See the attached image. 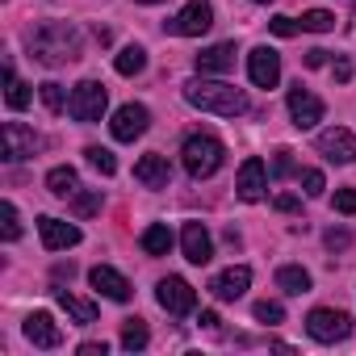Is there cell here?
<instances>
[{
  "label": "cell",
  "mask_w": 356,
  "mask_h": 356,
  "mask_svg": "<svg viewBox=\"0 0 356 356\" xmlns=\"http://www.w3.org/2000/svg\"><path fill=\"white\" fill-rule=\"evenodd\" d=\"M80 55H84V42L72 22H47L30 34V59L42 67H67Z\"/></svg>",
  "instance_id": "obj_1"
},
{
  "label": "cell",
  "mask_w": 356,
  "mask_h": 356,
  "mask_svg": "<svg viewBox=\"0 0 356 356\" xmlns=\"http://www.w3.org/2000/svg\"><path fill=\"white\" fill-rule=\"evenodd\" d=\"M185 101H189L193 109L218 113V118H243V113H248L243 88H235V84H227V80H206V76H197V80L185 84Z\"/></svg>",
  "instance_id": "obj_2"
},
{
  "label": "cell",
  "mask_w": 356,
  "mask_h": 356,
  "mask_svg": "<svg viewBox=\"0 0 356 356\" xmlns=\"http://www.w3.org/2000/svg\"><path fill=\"white\" fill-rule=\"evenodd\" d=\"M181 159H185V172L193 176V181H206V176H214L222 168L227 147L214 134H189L185 147H181Z\"/></svg>",
  "instance_id": "obj_3"
},
{
  "label": "cell",
  "mask_w": 356,
  "mask_h": 356,
  "mask_svg": "<svg viewBox=\"0 0 356 356\" xmlns=\"http://www.w3.org/2000/svg\"><path fill=\"white\" fill-rule=\"evenodd\" d=\"M105 105H109V92L101 80H80L67 97V113L76 122H101L105 118Z\"/></svg>",
  "instance_id": "obj_4"
},
{
  "label": "cell",
  "mask_w": 356,
  "mask_h": 356,
  "mask_svg": "<svg viewBox=\"0 0 356 356\" xmlns=\"http://www.w3.org/2000/svg\"><path fill=\"white\" fill-rule=\"evenodd\" d=\"M306 331H310V339H318V343H339V339L352 335V314L331 310V306H318V310L306 314Z\"/></svg>",
  "instance_id": "obj_5"
},
{
  "label": "cell",
  "mask_w": 356,
  "mask_h": 356,
  "mask_svg": "<svg viewBox=\"0 0 356 356\" xmlns=\"http://www.w3.org/2000/svg\"><path fill=\"white\" fill-rule=\"evenodd\" d=\"M155 298H159V306H163L172 318H185V314H193V306H197V289H193L185 277H163V281L155 285Z\"/></svg>",
  "instance_id": "obj_6"
},
{
  "label": "cell",
  "mask_w": 356,
  "mask_h": 356,
  "mask_svg": "<svg viewBox=\"0 0 356 356\" xmlns=\"http://www.w3.org/2000/svg\"><path fill=\"white\" fill-rule=\"evenodd\" d=\"M0 143H5V159H9V163L34 159L38 147H42V138H38L30 126H22V122H5V126H0Z\"/></svg>",
  "instance_id": "obj_7"
},
{
  "label": "cell",
  "mask_w": 356,
  "mask_h": 356,
  "mask_svg": "<svg viewBox=\"0 0 356 356\" xmlns=\"http://www.w3.org/2000/svg\"><path fill=\"white\" fill-rule=\"evenodd\" d=\"M210 26H214V5H210V0H189V5L168 22V30L181 34V38H197V34H206Z\"/></svg>",
  "instance_id": "obj_8"
},
{
  "label": "cell",
  "mask_w": 356,
  "mask_h": 356,
  "mask_svg": "<svg viewBox=\"0 0 356 356\" xmlns=\"http://www.w3.org/2000/svg\"><path fill=\"white\" fill-rule=\"evenodd\" d=\"M314 147H318V155H327L331 163H352V159H356V134H352L348 126H327V130H318Z\"/></svg>",
  "instance_id": "obj_9"
},
{
  "label": "cell",
  "mask_w": 356,
  "mask_h": 356,
  "mask_svg": "<svg viewBox=\"0 0 356 356\" xmlns=\"http://www.w3.org/2000/svg\"><path fill=\"white\" fill-rule=\"evenodd\" d=\"M235 193H239L243 202H260V197L268 193V168H264V159H260V155H248V159L239 163Z\"/></svg>",
  "instance_id": "obj_10"
},
{
  "label": "cell",
  "mask_w": 356,
  "mask_h": 356,
  "mask_svg": "<svg viewBox=\"0 0 356 356\" xmlns=\"http://www.w3.org/2000/svg\"><path fill=\"white\" fill-rule=\"evenodd\" d=\"M289 118H293V126L298 130H314L318 122H323V101L310 92V88H302V84H293L289 88Z\"/></svg>",
  "instance_id": "obj_11"
},
{
  "label": "cell",
  "mask_w": 356,
  "mask_h": 356,
  "mask_svg": "<svg viewBox=\"0 0 356 356\" xmlns=\"http://www.w3.org/2000/svg\"><path fill=\"white\" fill-rule=\"evenodd\" d=\"M147 126H151V113H147V105H122L118 113H113V122H109V134L118 138V143H134L138 134H147Z\"/></svg>",
  "instance_id": "obj_12"
},
{
  "label": "cell",
  "mask_w": 356,
  "mask_h": 356,
  "mask_svg": "<svg viewBox=\"0 0 356 356\" xmlns=\"http://www.w3.org/2000/svg\"><path fill=\"white\" fill-rule=\"evenodd\" d=\"M248 76H252L256 88H277V80H281V55L273 47H256L248 55Z\"/></svg>",
  "instance_id": "obj_13"
},
{
  "label": "cell",
  "mask_w": 356,
  "mask_h": 356,
  "mask_svg": "<svg viewBox=\"0 0 356 356\" xmlns=\"http://www.w3.org/2000/svg\"><path fill=\"white\" fill-rule=\"evenodd\" d=\"M181 252L189 264H210L214 260V239L206 231V222H185L181 227Z\"/></svg>",
  "instance_id": "obj_14"
},
{
  "label": "cell",
  "mask_w": 356,
  "mask_h": 356,
  "mask_svg": "<svg viewBox=\"0 0 356 356\" xmlns=\"http://www.w3.org/2000/svg\"><path fill=\"white\" fill-rule=\"evenodd\" d=\"M38 235H42V248L47 252H63V248H76L80 243V227L76 222H63V218H51V214L38 218Z\"/></svg>",
  "instance_id": "obj_15"
},
{
  "label": "cell",
  "mask_w": 356,
  "mask_h": 356,
  "mask_svg": "<svg viewBox=\"0 0 356 356\" xmlns=\"http://www.w3.org/2000/svg\"><path fill=\"white\" fill-rule=\"evenodd\" d=\"M134 181L143 185V189H168L172 185V163H168V155H143L138 163H134Z\"/></svg>",
  "instance_id": "obj_16"
},
{
  "label": "cell",
  "mask_w": 356,
  "mask_h": 356,
  "mask_svg": "<svg viewBox=\"0 0 356 356\" xmlns=\"http://www.w3.org/2000/svg\"><path fill=\"white\" fill-rule=\"evenodd\" d=\"M248 285H252V268H248V264H231L227 273H218V277L210 281V289H214L218 302H235V298H243Z\"/></svg>",
  "instance_id": "obj_17"
},
{
  "label": "cell",
  "mask_w": 356,
  "mask_h": 356,
  "mask_svg": "<svg viewBox=\"0 0 356 356\" xmlns=\"http://www.w3.org/2000/svg\"><path fill=\"white\" fill-rule=\"evenodd\" d=\"M88 281H92V289H97L101 298H109V302H130V281H126L118 268L97 264V268L88 273Z\"/></svg>",
  "instance_id": "obj_18"
},
{
  "label": "cell",
  "mask_w": 356,
  "mask_h": 356,
  "mask_svg": "<svg viewBox=\"0 0 356 356\" xmlns=\"http://www.w3.org/2000/svg\"><path fill=\"white\" fill-rule=\"evenodd\" d=\"M26 339H30L34 348H59V343H63V331H59V323H55L47 310H34V314L26 318Z\"/></svg>",
  "instance_id": "obj_19"
},
{
  "label": "cell",
  "mask_w": 356,
  "mask_h": 356,
  "mask_svg": "<svg viewBox=\"0 0 356 356\" xmlns=\"http://www.w3.org/2000/svg\"><path fill=\"white\" fill-rule=\"evenodd\" d=\"M193 63H197V72H202V76H222V72H231V67H235V42L206 47Z\"/></svg>",
  "instance_id": "obj_20"
},
{
  "label": "cell",
  "mask_w": 356,
  "mask_h": 356,
  "mask_svg": "<svg viewBox=\"0 0 356 356\" xmlns=\"http://www.w3.org/2000/svg\"><path fill=\"white\" fill-rule=\"evenodd\" d=\"M55 302H59V306L80 323V327H92V323H97V306H92V302H84V298H76L72 289H55Z\"/></svg>",
  "instance_id": "obj_21"
},
{
  "label": "cell",
  "mask_w": 356,
  "mask_h": 356,
  "mask_svg": "<svg viewBox=\"0 0 356 356\" xmlns=\"http://www.w3.org/2000/svg\"><path fill=\"white\" fill-rule=\"evenodd\" d=\"M138 248H143L147 256H168V252H172V231H168L163 222H151V227L138 235Z\"/></svg>",
  "instance_id": "obj_22"
},
{
  "label": "cell",
  "mask_w": 356,
  "mask_h": 356,
  "mask_svg": "<svg viewBox=\"0 0 356 356\" xmlns=\"http://www.w3.org/2000/svg\"><path fill=\"white\" fill-rule=\"evenodd\" d=\"M277 289L302 298V293H310V273L302 264H285V268H277Z\"/></svg>",
  "instance_id": "obj_23"
},
{
  "label": "cell",
  "mask_w": 356,
  "mask_h": 356,
  "mask_svg": "<svg viewBox=\"0 0 356 356\" xmlns=\"http://www.w3.org/2000/svg\"><path fill=\"white\" fill-rule=\"evenodd\" d=\"M47 189H51L55 197H63V202H67V197L80 189V176H76V168H67V163H63V168H51V172H47Z\"/></svg>",
  "instance_id": "obj_24"
},
{
  "label": "cell",
  "mask_w": 356,
  "mask_h": 356,
  "mask_svg": "<svg viewBox=\"0 0 356 356\" xmlns=\"http://www.w3.org/2000/svg\"><path fill=\"white\" fill-rule=\"evenodd\" d=\"M113 67H118V76H138L147 67V51L143 47H122L118 59H113Z\"/></svg>",
  "instance_id": "obj_25"
},
{
  "label": "cell",
  "mask_w": 356,
  "mask_h": 356,
  "mask_svg": "<svg viewBox=\"0 0 356 356\" xmlns=\"http://www.w3.org/2000/svg\"><path fill=\"white\" fill-rule=\"evenodd\" d=\"M147 339H151V331H147L143 318H126V323H122V348H126V352H143Z\"/></svg>",
  "instance_id": "obj_26"
},
{
  "label": "cell",
  "mask_w": 356,
  "mask_h": 356,
  "mask_svg": "<svg viewBox=\"0 0 356 356\" xmlns=\"http://www.w3.org/2000/svg\"><path fill=\"white\" fill-rule=\"evenodd\" d=\"M67 206H72V214H76V218H92V214L101 210V189H88V193H80V189H76V193L67 197Z\"/></svg>",
  "instance_id": "obj_27"
},
{
  "label": "cell",
  "mask_w": 356,
  "mask_h": 356,
  "mask_svg": "<svg viewBox=\"0 0 356 356\" xmlns=\"http://www.w3.org/2000/svg\"><path fill=\"white\" fill-rule=\"evenodd\" d=\"M5 101H9V109H26L30 105V88L13 76V67H5Z\"/></svg>",
  "instance_id": "obj_28"
},
{
  "label": "cell",
  "mask_w": 356,
  "mask_h": 356,
  "mask_svg": "<svg viewBox=\"0 0 356 356\" xmlns=\"http://www.w3.org/2000/svg\"><path fill=\"white\" fill-rule=\"evenodd\" d=\"M38 97H42V105H47L51 113H63V109H67V92H63V84H55V80L38 84Z\"/></svg>",
  "instance_id": "obj_29"
},
{
  "label": "cell",
  "mask_w": 356,
  "mask_h": 356,
  "mask_svg": "<svg viewBox=\"0 0 356 356\" xmlns=\"http://www.w3.org/2000/svg\"><path fill=\"white\" fill-rule=\"evenodd\" d=\"M0 222H5V227H0V235H5L9 243H13V239H22V218H17V206H13V202L0 206Z\"/></svg>",
  "instance_id": "obj_30"
},
{
  "label": "cell",
  "mask_w": 356,
  "mask_h": 356,
  "mask_svg": "<svg viewBox=\"0 0 356 356\" xmlns=\"http://www.w3.org/2000/svg\"><path fill=\"white\" fill-rule=\"evenodd\" d=\"M302 30H310V34H327V30H335V17H331L327 9H310V13H302Z\"/></svg>",
  "instance_id": "obj_31"
},
{
  "label": "cell",
  "mask_w": 356,
  "mask_h": 356,
  "mask_svg": "<svg viewBox=\"0 0 356 356\" xmlns=\"http://www.w3.org/2000/svg\"><path fill=\"white\" fill-rule=\"evenodd\" d=\"M84 155H88V163H92L101 176H113V172H118V159H113V151H105V147H84Z\"/></svg>",
  "instance_id": "obj_32"
},
{
  "label": "cell",
  "mask_w": 356,
  "mask_h": 356,
  "mask_svg": "<svg viewBox=\"0 0 356 356\" xmlns=\"http://www.w3.org/2000/svg\"><path fill=\"white\" fill-rule=\"evenodd\" d=\"M298 181H302V193H306V197H323V189H327V181H323L318 168H302Z\"/></svg>",
  "instance_id": "obj_33"
},
{
  "label": "cell",
  "mask_w": 356,
  "mask_h": 356,
  "mask_svg": "<svg viewBox=\"0 0 356 356\" xmlns=\"http://www.w3.org/2000/svg\"><path fill=\"white\" fill-rule=\"evenodd\" d=\"M256 318H260V323H268V327H273V323H285V306L264 298V302H256Z\"/></svg>",
  "instance_id": "obj_34"
},
{
  "label": "cell",
  "mask_w": 356,
  "mask_h": 356,
  "mask_svg": "<svg viewBox=\"0 0 356 356\" xmlns=\"http://www.w3.org/2000/svg\"><path fill=\"white\" fill-rule=\"evenodd\" d=\"M268 30H273V34H277V38H293V34H298V30H302V26H298V22H293V17H285V13H277V17H273V22H268Z\"/></svg>",
  "instance_id": "obj_35"
},
{
  "label": "cell",
  "mask_w": 356,
  "mask_h": 356,
  "mask_svg": "<svg viewBox=\"0 0 356 356\" xmlns=\"http://www.w3.org/2000/svg\"><path fill=\"white\" fill-rule=\"evenodd\" d=\"M289 172H293V151L281 147V151L273 155V176H289Z\"/></svg>",
  "instance_id": "obj_36"
},
{
  "label": "cell",
  "mask_w": 356,
  "mask_h": 356,
  "mask_svg": "<svg viewBox=\"0 0 356 356\" xmlns=\"http://www.w3.org/2000/svg\"><path fill=\"white\" fill-rule=\"evenodd\" d=\"M335 210L339 214H356V189H339L335 193Z\"/></svg>",
  "instance_id": "obj_37"
},
{
  "label": "cell",
  "mask_w": 356,
  "mask_h": 356,
  "mask_svg": "<svg viewBox=\"0 0 356 356\" xmlns=\"http://www.w3.org/2000/svg\"><path fill=\"white\" fill-rule=\"evenodd\" d=\"M273 206H277V210H281V214H298V210H302V202H298V197H293V193H281V197H277V202H273Z\"/></svg>",
  "instance_id": "obj_38"
},
{
  "label": "cell",
  "mask_w": 356,
  "mask_h": 356,
  "mask_svg": "<svg viewBox=\"0 0 356 356\" xmlns=\"http://www.w3.org/2000/svg\"><path fill=\"white\" fill-rule=\"evenodd\" d=\"M348 243H352V235H348V231H327V248H331V252H343Z\"/></svg>",
  "instance_id": "obj_39"
},
{
  "label": "cell",
  "mask_w": 356,
  "mask_h": 356,
  "mask_svg": "<svg viewBox=\"0 0 356 356\" xmlns=\"http://www.w3.org/2000/svg\"><path fill=\"white\" fill-rule=\"evenodd\" d=\"M323 63H327V51H323V47L306 51V67H323Z\"/></svg>",
  "instance_id": "obj_40"
},
{
  "label": "cell",
  "mask_w": 356,
  "mask_h": 356,
  "mask_svg": "<svg viewBox=\"0 0 356 356\" xmlns=\"http://www.w3.org/2000/svg\"><path fill=\"white\" fill-rule=\"evenodd\" d=\"M335 80H339V84L352 80V63H348V59H335Z\"/></svg>",
  "instance_id": "obj_41"
},
{
  "label": "cell",
  "mask_w": 356,
  "mask_h": 356,
  "mask_svg": "<svg viewBox=\"0 0 356 356\" xmlns=\"http://www.w3.org/2000/svg\"><path fill=\"white\" fill-rule=\"evenodd\" d=\"M197 323H202L206 331H218V323H222V318H218L214 310H202V318H197Z\"/></svg>",
  "instance_id": "obj_42"
},
{
  "label": "cell",
  "mask_w": 356,
  "mask_h": 356,
  "mask_svg": "<svg viewBox=\"0 0 356 356\" xmlns=\"http://www.w3.org/2000/svg\"><path fill=\"white\" fill-rule=\"evenodd\" d=\"M80 356H105V343H80Z\"/></svg>",
  "instance_id": "obj_43"
},
{
  "label": "cell",
  "mask_w": 356,
  "mask_h": 356,
  "mask_svg": "<svg viewBox=\"0 0 356 356\" xmlns=\"http://www.w3.org/2000/svg\"><path fill=\"white\" fill-rule=\"evenodd\" d=\"M138 5H159V0H138Z\"/></svg>",
  "instance_id": "obj_44"
},
{
  "label": "cell",
  "mask_w": 356,
  "mask_h": 356,
  "mask_svg": "<svg viewBox=\"0 0 356 356\" xmlns=\"http://www.w3.org/2000/svg\"><path fill=\"white\" fill-rule=\"evenodd\" d=\"M256 5H268V0H256Z\"/></svg>",
  "instance_id": "obj_45"
}]
</instances>
